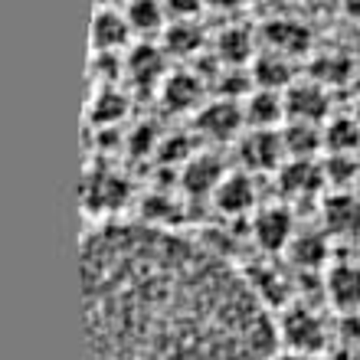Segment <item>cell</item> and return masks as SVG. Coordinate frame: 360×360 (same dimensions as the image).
Listing matches in <instances>:
<instances>
[{
    "label": "cell",
    "mask_w": 360,
    "mask_h": 360,
    "mask_svg": "<svg viewBox=\"0 0 360 360\" xmlns=\"http://www.w3.org/2000/svg\"><path fill=\"white\" fill-rule=\"evenodd\" d=\"M321 180L328 177L321 164H314V158H288L278 167V187L285 197H311L321 187Z\"/></svg>",
    "instance_id": "30bf717a"
},
{
    "label": "cell",
    "mask_w": 360,
    "mask_h": 360,
    "mask_svg": "<svg viewBox=\"0 0 360 360\" xmlns=\"http://www.w3.org/2000/svg\"><path fill=\"white\" fill-rule=\"evenodd\" d=\"M324 148L331 154H351L360 148V122L357 118H334L324 128Z\"/></svg>",
    "instance_id": "ffe728a7"
},
{
    "label": "cell",
    "mask_w": 360,
    "mask_h": 360,
    "mask_svg": "<svg viewBox=\"0 0 360 360\" xmlns=\"http://www.w3.org/2000/svg\"><path fill=\"white\" fill-rule=\"evenodd\" d=\"M262 39L269 43L272 53H282V56H298V53L311 46V33L298 20H272L266 33H262Z\"/></svg>",
    "instance_id": "7c38bea8"
},
{
    "label": "cell",
    "mask_w": 360,
    "mask_h": 360,
    "mask_svg": "<svg viewBox=\"0 0 360 360\" xmlns=\"http://www.w3.org/2000/svg\"><path fill=\"white\" fill-rule=\"evenodd\" d=\"M246 124L252 128H275V124L288 118L285 112V95L275 92V89H256L249 92V102H246Z\"/></svg>",
    "instance_id": "4fadbf2b"
},
{
    "label": "cell",
    "mask_w": 360,
    "mask_h": 360,
    "mask_svg": "<svg viewBox=\"0 0 360 360\" xmlns=\"http://www.w3.org/2000/svg\"><path fill=\"white\" fill-rule=\"evenodd\" d=\"M321 223L324 233L331 236H360V197L347 190L328 193L321 207Z\"/></svg>",
    "instance_id": "8992f818"
},
{
    "label": "cell",
    "mask_w": 360,
    "mask_h": 360,
    "mask_svg": "<svg viewBox=\"0 0 360 360\" xmlns=\"http://www.w3.org/2000/svg\"><path fill=\"white\" fill-rule=\"evenodd\" d=\"M128 33H131L128 17L115 13V10H98V17H95V23H92V43H95V49H102V53H105V49L124 46Z\"/></svg>",
    "instance_id": "2e32d148"
},
{
    "label": "cell",
    "mask_w": 360,
    "mask_h": 360,
    "mask_svg": "<svg viewBox=\"0 0 360 360\" xmlns=\"http://www.w3.org/2000/svg\"><path fill=\"white\" fill-rule=\"evenodd\" d=\"M256 82L259 89H275V92H282V89L292 86V66H288V56H282V53H262V56L256 59Z\"/></svg>",
    "instance_id": "ac0fdd59"
},
{
    "label": "cell",
    "mask_w": 360,
    "mask_h": 360,
    "mask_svg": "<svg viewBox=\"0 0 360 360\" xmlns=\"http://www.w3.org/2000/svg\"><path fill=\"white\" fill-rule=\"evenodd\" d=\"M124 193H128V190H124V180L108 171L89 174V180H86L89 210H118L124 203Z\"/></svg>",
    "instance_id": "5bb4252c"
},
{
    "label": "cell",
    "mask_w": 360,
    "mask_h": 360,
    "mask_svg": "<svg viewBox=\"0 0 360 360\" xmlns=\"http://www.w3.org/2000/svg\"><path fill=\"white\" fill-rule=\"evenodd\" d=\"M131 66L141 79H151V76H158V69H161V56H158V49L154 46H141L131 56Z\"/></svg>",
    "instance_id": "cb8c5ba5"
},
{
    "label": "cell",
    "mask_w": 360,
    "mask_h": 360,
    "mask_svg": "<svg viewBox=\"0 0 360 360\" xmlns=\"http://www.w3.org/2000/svg\"><path fill=\"white\" fill-rule=\"evenodd\" d=\"M249 229H252V239H256L259 249L266 252H282L288 249V243L295 239V219L285 207H259L249 219Z\"/></svg>",
    "instance_id": "277c9868"
},
{
    "label": "cell",
    "mask_w": 360,
    "mask_h": 360,
    "mask_svg": "<svg viewBox=\"0 0 360 360\" xmlns=\"http://www.w3.org/2000/svg\"><path fill=\"white\" fill-rule=\"evenodd\" d=\"M341 4H344V13H347V17L360 20V0H341Z\"/></svg>",
    "instance_id": "484cf974"
},
{
    "label": "cell",
    "mask_w": 360,
    "mask_h": 360,
    "mask_svg": "<svg viewBox=\"0 0 360 360\" xmlns=\"http://www.w3.org/2000/svg\"><path fill=\"white\" fill-rule=\"evenodd\" d=\"M275 360H278V357H275ZM285 360H311V357H285Z\"/></svg>",
    "instance_id": "83f0119b"
},
{
    "label": "cell",
    "mask_w": 360,
    "mask_h": 360,
    "mask_svg": "<svg viewBox=\"0 0 360 360\" xmlns=\"http://www.w3.org/2000/svg\"><path fill=\"white\" fill-rule=\"evenodd\" d=\"M197 124L200 131L213 138V141H233L243 131V124H246V112L233 98H219V102H210L200 108Z\"/></svg>",
    "instance_id": "5b68a950"
},
{
    "label": "cell",
    "mask_w": 360,
    "mask_h": 360,
    "mask_svg": "<svg viewBox=\"0 0 360 360\" xmlns=\"http://www.w3.org/2000/svg\"><path fill=\"white\" fill-rule=\"evenodd\" d=\"M164 46L177 56H190L203 46V30L197 20H171L164 30Z\"/></svg>",
    "instance_id": "d6986e66"
},
{
    "label": "cell",
    "mask_w": 360,
    "mask_h": 360,
    "mask_svg": "<svg viewBox=\"0 0 360 360\" xmlns=\"http://www.w3.org/2000/svg\"><path fill=\"white\" fill-rule=\"evenodd\" d=\"M108 4H112V0H102V7H108Z\"/></svg>",
    "instance_id": "4dcf8cb0"
},
{
    "label": "cell",
    "mask_w": 360,
    "mask_h": 360,
    "mask_svg": "<svg viewBox=\"0 0 360 360\" xmlns=\"http://www.w3.org/2000/svg\"><path fill=\"white\" fill-rule=\"evenodd\" d=\"M213 200L223 217H246L256 210V184L249 177V171H233L219 180V187L213 190Z\"/></svg>",
    "instance_id": "52a82bcc"
},
{
    "label": "cell",
    "mask_w": 360,
    "mask_h": 360,
    "mask_svg": "<svg viewBox=\"0 0 360 360\" xmlns=\"http://www.w3.org/2000/svg\"><path fill=\"white\" fill-rule=\"evenodd\" d=\"M239 161L252 174L278 171L288 161L282 131H275V128H252L249 134H243V141H239Z\"/></svg>",
    "instance_id": "3957f363"
},
{
    "label": "cell",
    "mask_w": 360,
    "mask_h": 360,
    "mask_svg": "<svg viewBox=\"0 0 360 360\" xmlns=\"http://www.w3.org/2000/svg\"><path fill=\"white\" fill-rule=\"evenodd\" d=\"M328 252H331V246H328L324 229H298L295 239L288 243V256L304 272H321L328 262Z\"/></svg>",
    "instance_id": "8fae6325"
},
{
    "label": "cell",
    "mask_w": 360,
    "mask_h": 360,
    "mask_svg": "<svg viewBox=\"0 0 360 360\" xmlns=\"http://www.w3.org/2000/svg\"><path fill=\"white\" fill-rule=\"evenodd\" d=\"M324 295L341 311H360V266L338 262L324 272Z\"/></svg>",
    "instance_id": "9c48e42d"
},
{
    "label": "cell",
    "mask_w": 360,
    "mask_h": 360,
    "mask_svg": "<svg viewBox=\"0 0 360 360\" xmlns=\"http://www.w3.org/2000/svg\"><path fill=\"white\" fill-rule=\"evenodd\" d=\"M217 53H219V59H226L233 66H236V63H246V59L252 56V37H249L243 27L226 30L217 43Z\"/></svg>",
    "instance_id": "603a6c76"
},
{
    "label": "cell",
    "mask_w": 360,
    "mask_h": 360,
    "mask_svg": "<svg viewBox=\"0 0 360 360\" xmlns=\"http://www.w3.org/2000/svg\"><path fill=\"white\" fill-rule=\"evenodd\" d=\"M82 318L92 360H275L282 347L249 275L151 223L82 239Z\"/></svg>",
    "instance_id": "6da1fadb"
},
{
    "label": "cell",
    "mask_w": 360,
    "mask_h": 360,
    "mask_svg": "<svg viewBox=\"0 0 360 360\" xmlns=\"http://www.w3.org/2000/svg\"><path fill=\"white\" fill-rule=\"evenodd\" d=\"M171 20H193L200 13V0H161Z\"/></svg>",
    "instance_id": "d4e9b609"
},
{
    "label": "cell",
    "mask_w": 360,
    "mask_h": 360,
    "mask_svg": "<svg viewBox=\"0 0 360 360\" xmlns=\"http://www.w3.org/2000/svg\"><path fill=\"white\" fill-rule=\"evenodd\" d=\"M275 324H278V344H285L292 357L314 360V354H321L328 347V338H331L328 321L308 304L282 308V314H275Z\"/></svg>",
    "instance_id": "7a4b0ae2"
},
{
    "label": "cell",
    "mask_w": 360,
    "mask_h": 360,
    "mask_svg": "<svg viewBox=\"0 0 360 360\" xmlns=\"http://www.w3.org/2000/svg\"><path fill=\"white\" fill-rule=\"evenodd\" d=\"M282 141H285V154L288 158H314V151L324 148V131H321V124H314V122H292V124H285Z\"/></svg>",
    "instance_id": "9a60e30c"
},
{
    "label": "cell",
    "mask_w": 360,
    "mask_h": 360,
    "mask_svg": "<svg viewBox=\"0 0 360 360\" xmlns=\"http://www.w3.org/2000/svg\"><path fill=\"white\" fill-rule=\"evenodd\" d=\"M354 193H357V197H360V174H357V190H354Z\"/></svg>",
    "instance_id": "f1b7e54d"
},
{
    "label": "cell",
    "mask_w": 360,
    "mask_h": 360,
    "mask_svg": "<svg viewBox=\"0 0 360 360\" xmlns=\"http://www.w3.org/2000/svg\"><path fill=\"white\" fill-rule=\"evenodd\" d=\"M200 95H203V86H200V79L190 76V72H177V76H171L167 86H164V102L171 105L174 112L193 108V105L200 102Z\"/></svg>",
    "instance_id": "44dd1931"
},
{
    "label": "cell",
    "mask_w": 360,
    "mask_h": 360,
    "mask_svg": "<svg viewBox=\"0 0 360 360\" xmlns=\"http://www.w3.org/2000/svg\"><path fill=\"white\" fill-rule=\"evenodd\" d=\"M285 112L292 122L321 124L328 115V92L321 82H292L285 89Z\"/></svg>",
    "instance_id": "ba28073f"
},
{
    "label": "cell",
    "mask_w": 360,
    "mask_h": 360,
    "mask_svg": "<svg viewBox=\"0 0 360 360\" xmlns=\"http://www.w3.org/2000/svg\"><path fill=\"white\" fill-rule=\"evenodd\" d=\"M223 177H226L223 164H219L217 158H207V154H203V158H193V161L184 167V187H187L190 193H213Z\"/></svg>",
    "instance_id": "e0dca14e"
},
{
    "label": "cell",
    "mask_w": 360,
    "mask_h": 360,
    "mask_svg": "<svg viewBox=\"0 0 360 360\" xmlns=\"http://www.w3.org/2000/svg\"><path fill=\"white\" fill-rule=\"evenodd\" d=\"M124 17L131 23V33H154V30H161L167 13H164L161 0H131Z\"/></svg>",
    "instance_id": "7402d4cb"
},
{
    "label": "cell",
    "mask_w": 360,
    "mask_h": 360,
    "mask_svg": "<svg viewBox=\"0 0 360 360\" xmlns=\"http://www.w3.org/2000/svg\"><path fill=\"white\" fill-rule=\"evenodd\" d=\"M354 118H357V122H360V102H357V112H354Z\"/></svg>",
    "instance_id": "f546056e"
},
{
    "label": "cell",
    "mask_w": 360,
    "mask_h": 360,
    "mask_svg": "<svg viewBox=\"0 0 360 360\" xmlns=\"http://www.w3.org/2000/svg\"><path fill=\"white\" fill-rule=\"evenodd\" d=\"M210 4H213L217 10H233V7H239L243 0H210Z\"/></svg>",
    "instance_id": "4316f807"
}]
</instances>
